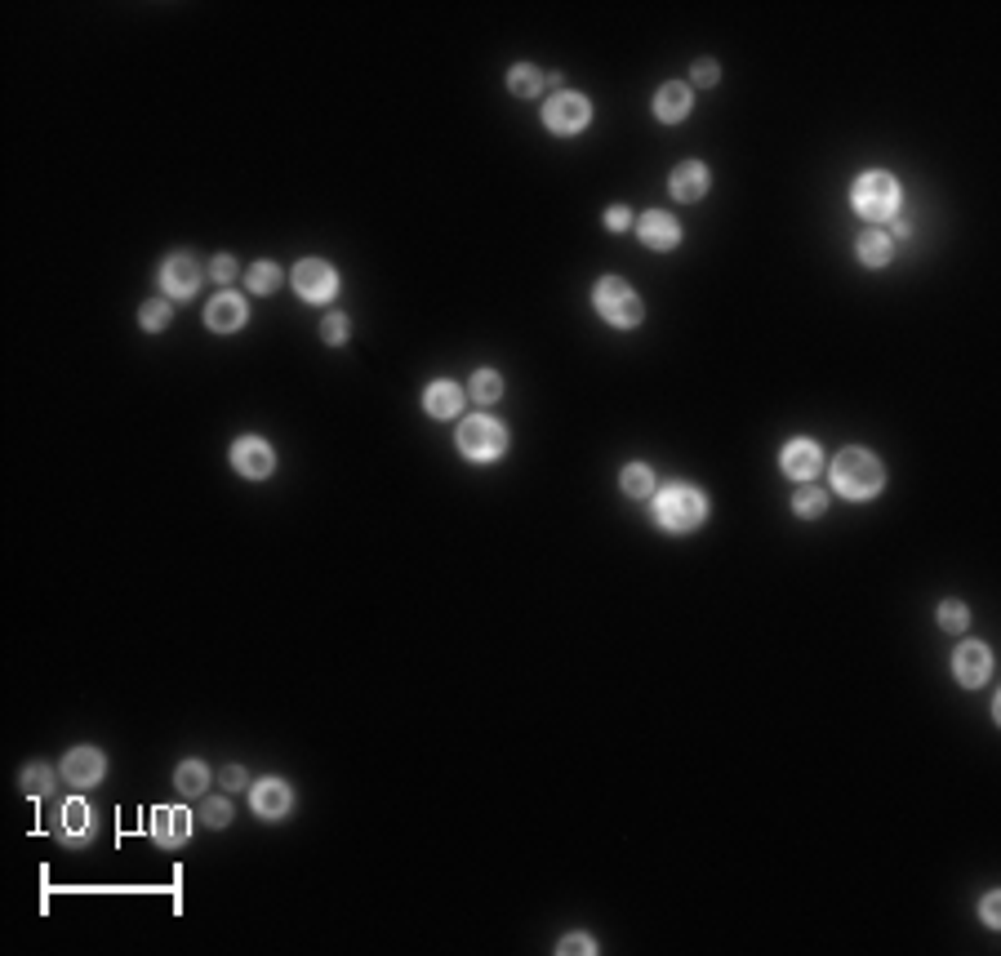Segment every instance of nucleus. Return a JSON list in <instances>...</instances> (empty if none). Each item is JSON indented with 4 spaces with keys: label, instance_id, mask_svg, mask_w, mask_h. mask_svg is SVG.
<instances>
[{
    "label": "nucleus",
    "instance_id": "nucleus-1",
    "mask_svg": "<svg viewBox=\"0 0 1001 956\" xmlns=\"http://www.w3.org/2000/svg\"><path fill=\"white\" fill-rule=\"evenodd\" d=\"M881 481H886V472H881L877 454L868 450H841L837 458H832V490L841 494V499H872V494L881 490Z\"/></svg>",
    "mask_w": 1001,
    "mask_h": 956
},
{
    "label": "nucleus",
    "instance_id": "nucleus-2",
    "mask_svg": "<svg viewBox=\"0 0 1001 956\" xmlns=\"http://www.w3.org/2000/svg\"><path fill=\"white\" fill-rule=\"evenodd\" d=\"M703 516H708V499H703L695 485H686V481L663 485L659 499H654V521H659L663 530H672V534L699 530Z\"/></svg>",
    "mask_w": 1001,
    "mask_h": 956
},
{
    "label": "nucleus",
    "instance_id": "nucleus-3",
    "mask_svg": "<svg viewBox=\"0 0 1001 956\" xmlns=\"http://www.w3.org/2000/svg\"><path fill=\"white\" fill-rule=\"evenodd\" d=\"M592 307H597L601 321L619 325V330H632V325L646 321V303H641V294L632 290L628 281H619V276H601L597 290H592Z\"/></svg>",
    "mask_w": 1001,
    "mask_h": 956
},
{
    "label": "nucleus",
    "instance_id": "nucleus-4",
    "mask_svg": "<svg viewBox=\"0 0 1001 956\" xmlns=\"http://www.w3.org/2000/svg\"><path fill=\"white\" fill-rule=\"evenodd\" d=\"M850 201H855V209L864 218H872V223H881V218H895V209H899V183H895V174H886V169H868V174H859L855 187H850Z\"/></svg>",
    "mask_w": 1001,
    "mask_h": 956
},
{
    "label": "nucleus",
    "instance_id": "nucleus-5",
    "mask_svg": "<svg viewBox=\"0 0 1001 956\" xmlns=\"http://www.w3.org/2000/svg\"><path fill=\"white\" fill-rule=\"evenodd\" d=\"M459 450H463V458H472V463H494V458H503V450H508V427L485 418V414H472L468 423L459 427Z\"/></svg>",
    "mask_w": 1001,
    "mask_h": 956
},
{
    "label": "nucleus",
    "instance_id": "nucleus-6",
    "mask_svg": "<svg viewBox=\"0 0 1001 956\" xmlns=\"http://www.w3.org/2000/svg\"><path fill=\"white\" fill-rule=\"evenodd\" d=\"M294 294H299L303 303H330V298L339 294V272H334L330 263H321V258H303V263L294 267Z\"/></svg>",
    "mask_w": 1001,
    "mask_h": 956
},
{
    "label": "nucleus",
    "instance_id": "nucleus-7",
    "mask_svg": "<svg viewBox=\"0 0 1001 956\" xmlns=\"http://www.w3.org/2000/svg\"><path fill=\"white\" fill-rule=\"evenodd\" d=\"M588 98L583 94H552L548 107H543V125L552 129V134H579V129H588Z\"/></svg>",
    "mask_w": 1001,
    "mask_h": 956
},
{
    "label": "nucleus",
    "instance_id": "nucleus-8",
    "mask_svg": "<svg viewBox=\"0 0 1001 956\" xmlns=\"http://www.w3.org/2000/svg\"><path fill=\"white\" fill-rule=\"evenodd\" d=\"M232 467L241 476H250V481H263V476L276 467L272 445H267L263 436H241V441L232 445Z\"/></svg>",
    "mask_w": 1001,
    "mask_h": 956
},
{
    "label": "nucleus",
    "instance_id": "nucleus-9",
    "mask_svg": "<svg viewBox=\"0 0 1001 956\" xmlns=\"http://www.w3.org/2000/svg\"><path fill=\"white\" fill-rule=\"evenodd\" d=\"M779 467L792 476V481H815L819 472H824V450H819L815 441H788L784 454H779Z\"/></svg>",
    "mask_w": 1001,
    "mask_h": 956
},
{
    "label": "nucleus",
    "instance_id": "nucleus-10",
    "mask_svg": "<svg viewBox=\"0 0 1001 956\" xmlns=\"http://www.w3.org/2000/svg\"><path fill=\"white\" fill-rule=\"evenodd\" d=\"M988 672H993V654H988V645H979V641H966L961 650L953 654V676L966 690H975V685H984L988 681Z\"/></svg>",
    "mask_w": 1001,
    "mask_h": 956
},
{
    "label": "nucleus",
    "instance_id": "nucleus-11",
    "mask_svg": "<svg viewBox=\"0 0 1001 956\" xmlns=\"http://www.w3.org/2000/svg\"><path fill=\"white\" fill-rule=\"evenodd\" d=\"M147 823H152L156 845H183L187 836H192V814H187L183 805H156Z\"/></svg>",
    "mask_w": 1001,
    "mask_h": 956
},
{
    "label": "nucleus",
    "instance_id": "nucleus-12",
    "mask_svg": "<svg viewBox=\"0 0 1001 956\" xmlns=\"http://www.w3.org/2000/svg\"><path fill=\"white\" fill-rule=\"evenodd\" d=\"M161 285L170 298H192L196 285H201V267H196L192 254H170L161 267Z\"/></svg>",
    "mask_w": 1001,
    "mask_h": 956
},
{
    "label": "nucleus",
    "instance_id": "nucleus-13",
    "mask_svg": "<svg viewBox=\"0 0 1001 956\" xmlns=\"http://www.w3.org/2000/svg\"><path fill=\"white\" fill-rule=\"evenodd\" d=\"M637 236L650 245V250H677L681 245V227L668 209H646L637 223Z\"/></svg>",
    "mask_w": 1001,
    "mask_h": 956
},
{
    "label": "nucleus",
    "instance_id": "nucleus-14",
    "mask_svg": "<svg viewBox=\"0 0 1001 956\" xmlns=\"http://www.w3.org/2000/svg\"><path fill=\"white\" fill-rule=\"evenodd\" d=\"M103 752L98 748H72L63 756V779L72 783V788H94L98 779H103Z\"/></svg>",
    "mask_w": 1001,
    "mask_h": 956
},
{
    "label": "nucleus",
    "instance_id": "nucleus-15",
    "mask_svg": "<svg viewBox=\"0 0 1001 956\" xmlns=\"http://www.w3.org/2000/svg\"><path fill=\"white\" fill-rule=\"evenodd\" d=\"M250 805L263 814V819H285L290 805H294V792H290V783H281V779H263V783H254Z\"/></svg>",
    "mask_w": 1001,
    "mask_h": 956
},
{
    "label": "nucleus",
    "instance_id": "nucleus-16",
    "mask_svg": "<svg viewBox=\"0 0 1001 956\" xmlns=\"http://www.w3.org/2000/svg\"><path fill=\"white\" fill-rule=\"evenodd\" d=\"M690 107H695V94H690V85H681V81L663 85L659 94H654V116H659V121H668V125L686 121Z\"/></svg>",
    "mask_w": 1001,
    "mask_h": 956
},
{
    "label": "nucleus",
    "instance_id": "nucleus-17",
    "mask_svg": "<svg viewBox=\"0 0 1001 956\" xmlns=\"http://www.w3.org/2000/svg\"><path fill=\"white\" fill-rule=\"evenodd\" d=\"M205 325L214 334H232L245 325V298L241 294H218L210 307H205Z\"/></svg>",
    "mask_w": 1001,
    "mask_h": 956
},
{
    "label": "nucleus",
    "instance_id": "nucleus-18",
    "mask_svg": "<svg viewBox=\"0 0 1001 956\" xmlns=\"http://www.w3.org/2000/svg\"><path fill=\"white\" fill-rule=\"evenodd\" d=\"M668 187H672L677 201H699V196L708 192V169H703L699 161H681L677 169H672Z\"/></svg>",
    "mask_w": 1001,
    "mask_h": 956
},
{
    "label": "nucleus",
    "instance_id": "nucleus-19",
    "mask_svg": "<svg viewBox=\"0 0 1001 956\" xmlns=\"http://www.w3.org/2000/svg\"><path fill=\"white\" fill-rule=\"evenodd\" d=\"M58 828H63V841H72V845H85L89 836H94V814H89V805L85 801H67L63 805V814H58Z\"/></svg>",
    "mask_w": 1001,
    "mask_h": 956
},
{
    "label": "nucleus",
    "instance_id": "nucleus-20",
    "mask_svg": "<svg viewBox=\"0 0 1001 956\" xmlns=\"http://www.w3.org/2000/svg\"><path fill=\"white\" fill-rule=\"evenodd\" d=\"M423 410H428L432 418H454L463 410V387L459 383H432L428 392H423Z\"/></svg>",
    "mask_w": 1001,
    "mask_h": 956
},
{
    "label": "nucleus",
    "instance_id": "nucleus-21",
    "mask_svg": "<svg viewBox=\"0 0 1001 956\" xmlns=\"http://www.w3.org/2000/svg\"><path fill=\"white\" fill-rule=\"evenodd\" d=\"M855 254H859V263H864V267H886L890 263V236L864 232V236H859V245H855Z\"/></svg>",
    "mask_w": 1001,
    "mask_h": 956
},
{
    "label": "nucleus",
    "instance_id": "nucleus-22",
    "mask_svg": "<svg viewBox=\"0 0 1001 956\" xmlns=\"http://www.w3.org/2000/svg\"><path fill=\"white\" fill-rule=\"evenodd\" d=\"M619 481H623V494H628V499H650L654 494V472L646 463H628Z\"/></svg>",
    "mask_w": 1001,
    "mask_h": 956
},
{
    "label": "nucleus",
    "instance_id": "nucleus-23",
    "mask_svg": "<svg viewBox=\"0 0 1001 956\" xmlns=\"http://www.w3.org/2000/svg\"><path fill=\"white\" fill-rule=\"evenodd\" d=\"M174 788L183 796H201L205 788H210V770H205L201 761H183L178 765V774H174Z\"/></svg>",
    "mask_w": 1001,
    "mask_h": 956
},
{
    "label": "nucleus",
    "instance_id": "nucleus-24",
    "mask_svg": "<svg viewBox=\"0 0 1001 956\" xmlns=\"http://www.w3.org/2000/svg\"><path fill=\"white\" fill-rule=\"evenodd\" d=\"M792 512H797V516H806V521H815V516H824V512H828V499H824V490H815V485H801V490L792 494Z\"/></svg>",
    "mask_w": 1001,
    "mask_h": 956
},
{
    "label": "nucleus",
    "instance_id": "nucleus-25",
    "mask_svg": "<svg viewBox=\"0 0 1001 956\" xmlns=\"http://www.w3.org/2000/svg\"><path fill=\"white\" fill-rule=\"evenodd\" d=\"M499 396H503V374H494V370L472 374V401H477V405H494Z\"/></svg>",
    "mask_w": 1001,
    "mask_h": 956
},
{
    "label": "nucleus",
    "instance_id": "nucleus-26",
    "mask_svg": "<svg viewBox=\"0 0 1001 956\" xmlns=\"http://www.w3.org/2000/svg\"><path fill=\"white\" fill-rule=\"evenodd\" d=\"M138 325H143L147 334L165 330V325H170V303H165V298H147V303L138 307Z\"/></svg>",
    "mask_w": 1001,
    "mask_h": 956
},
{
    "label": "nucleus",
    "instance_id": "nucleus-27",
    "mask_svg": "<svg viewBox=\"0 0 1001 956\" xmlns=\"http://www.w3.org/2000/svg\"><path fill=\"white\" fill-rule=\"evenodd\" d=\"M539 85H543V76H539V67H512V72H508V89H512V94H517V98H534V94H539Z\"/></svg>",
    "mask_w": 1001,
    "mask_h": 956
},
{
    "label": "nucleus",
    "instance_id": "nucleus-28",
    "mask_svg": "<svg viewBox=\"0 0 1001 956\" xmlns=\"http://www.w3.org/2000/svg\"><path fill=\"white\" fill-rule=\"evenodd\" d=\"M245 281H250L254 294H272L276 285H281V267H276V263H254Z\"/></svg>",
    "mask_w": 1001,
    "mask_h": 956
},
{
    "label": "nucleus",
    "instance_id": "nucleus-29",
    "mask_svg": "<svg viewBox=\"0 0 1001 956\" xmlns=\"http://www.w3.org/2000/svg\"><path fill=\"white\" fill-rule=\"evenodd\" d=\"M49 788H54V774H49L45 765H27L23 770V792L27 796H49Z\"/></svg>",
    "mask_w": 1001,
    "mask_h": 956
},
{
    "label": "nucleus",
    "instance_id": "nucleus-30",
    "mask_svg": "<svg viewBox=\"0 0 1001 956\" xmlns=\"http://www.w3.org/2000/svg\"><path fill=\"white\" fill-rule=\"evenodd\" d=\"M966 623H970V614H966V605H961V601H944V605H939V627L961 632Z\"/></svg>",
    "mask_w": 1001,
    "mask_h": 956
},
{
    "label": "nucleus",
    "instance_id": "nucleus-31",
    "mask_svg": "<svg viewBox=\"0 0 1001 956\" xmlns=\"http://www.w3.org/2000/svg\"><path fill=\"white\" fill-rule=\"evenodd\" d=\"M321 338H325V343H330V347L348 343V316H339V312H334V316H325V325H321Z\"/></svg>",
    "mask_w": 1001,
    "mask_h": 956
},
{
    "label": "nucleus",
    "instance_id": "nucleus-32",
    "mask_svg": "<svg viewBox=\"0 0 1001 956\" xmlns=\"http://www.w3.org/2000/svg\"><path fill=\"white\" fill-rule=\"evenodd\" d=\"M227 819H232V805H227V801H210V805H205V823H210V828H223Z\"/></svg>",
    "mask_w": 1001,
    "mask_h": 956
},
{
    "label": "nucleus",
    "instance_id": "nucleus-33",
    "mask_svg": "<svg viewBox=\"0 0 1001 956\" xmlns=\"http://www.w3.org/2000/svg\"><path fill=\"white\" fill-rule=\"evenodd\" d=\"M557 952H597V943H592L588 934H566V939L557 943Z\"/></svg>",
    "mask_w": 1001,
    "mask_h": 956
},
{
    "label": "nucleus",
    "instance_id": "nucleus-34",
    "mask_svg": "<svg viewBox=\"0 0 1001 956\" xmlns=\"http://www.w3.org/2000/svg\"><path fill=\"white\" fill-rule=\"evenodd\" d=\"M984 925H1001V894L993 890V894H984Z\"/></svg>",
    "mask_w": 1001,
    "mask_h": 956
},
{
    "label": "nucleus",
    "instance_id": "nucleus-35",
    "mask_svg": "<svg viewBox=\"0 0 1001 956\" xmlns=\"http://www.w3.org/2000/svg\"><path fill=\"white\" fill-rule=\"evenodd\" d=\"M628 223H632V214H628V209H623V205L606 209V227H610V232H623V227H628Z\"/></svg>",
    "mask_w": 1001,
    "mask_h": 956
},
{
    "label": "nucleus",
    "instance_id": "nucleus-36",
    "mask_svg": "<svg viewBox=\"0 0 1001 956\" xmlns=\"http://www.w3.org/2000/svg\"><path fill=\"white\" fill-rule=\"evenodd\" d=\"M721 67L717 63H695V85H717Z\"/></svg>",
    "mask_w": 1001,
    "mask_h": 956
},
{
    "label": "nucleus",
    "instance_id": "nucleus-37",
    "mask_svg": "<svg viewBox=\"0 0 1001 956\" xmlns=\"http://www.w3.org/2000/svg\"><path fill=\"white\" fill-rule=\"evenodd\" d=\"M210 272H214V281H232V276H236V263H232V258H214V263H210Z\"/></svg>",
    "mask_w": 1001,
    "mask_h": 956
},
{
    "label": "nucleus",
    "instance_id": "nucleus-38",
    "mask_svg": "<svg viewBox=\"0 0 1001 956\" xmlns=\"http://www.w3.org/2000/svg\"><path fill=\"white\" fill-rule=\"evenodd\" d=\"M223 788H245V770H241V765H227V770H223Z\"/></svg>",
    "mask_w": 1001,
    "mask_h": 956
}]
</instances>
